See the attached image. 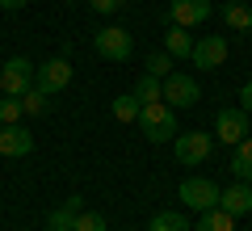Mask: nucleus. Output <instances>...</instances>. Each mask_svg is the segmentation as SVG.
Here are the masks:
<instances>
[{"instance_id":"24","label":"nucleus","mask_w":252,"mask_h":231,"mask_svg":"<svg viewBox=\"0 0 252 231\" xmlns=\"http://www.w3.org/2000/svg\"><path fill=\"white\" fill-rule=\"evenodd\" d=\"M21 118H26V109H21V97H4V101H0V126L21 122Z\"/></svg>"},{"instance_id":"22","label":"nucleus","mask_w":252,"mask_h":231,"mask_svg":"<svg viewBox=\"0 0 252 231\" xmlns=\"http://www.w3.org/2000/svg\"><path fill=\"white\" fill-rule=\"evenodd\" d=\"M105 227H109V223H105L101 210H80L76 223H72V231H105Z\"/></svg>"},{"instance_id":"28","label":"nucleus","mask_w":252,"mask_h":231,"mask_svg":"<svg viewBox=\"0 0 252 231\" xmlns=\"http://www.w3.org/2000/svg\"><path fill=\"white\" fill-rule=\"evenodd\" d=\"M46 231H51V227H46Z\"/></svg>"},{"instance_id":"9","label":"nucleus","mask_w":252,"mask_h":231,"mask_svg":"<svg viewBox=\"0 0 252 231\" xmlns=\"http://www.w3.org/2000/svg\"><path fill=\"white\" fill-rule=\"evenodd\" d=\"M248 122H252V118L244 114V109H227V105H223V109L215 114V139L227 143V147H235V143L248 134Z\"/></svg>"},{"instance_id":"25","label":"nucleus","mask_w":252,"mask_h":231,"mask_svg":"<svg viewBox=\"0 0 252 231\" xmlns=\"http://www.w3.org/2000/svg\"><path fill=\"white\" fill-rule=\"evenodd\" d=\"M93 13H101V17H109V13H122L126 9V0H89Z\"/></svg>"},{"instance_id":"1","label":"nucleus","mask_w":252,"mask_h":231,"mask_svg":"<svg viewBox=\"0 0 252 231\" xmlns=\"http://www.w3.org/2000/svg\"><path fill=\"white\" fill-rule=\"evenodd\" d=\"M139 131H143L147 143H172L177 139V109L168 105V101H152V105H143V114H139Z\"/></svg>"},{"instance_id":"20","label":"nucleus","mask_w":252,"mask_h":231,"mask_svg":"<svg viewBox=\"0 0 252 231\" xmlns=\"http://www.w3.org/2000/svg\"><path fill=\"white\" fill-rule=\"evenodd\" d=\"M135 97L143 101V105H152V101H164V80L160 76H152V71H143L135 84Z\"/></svg>"},{"instance_id":"27","label":"nucleus","mask_w":252,"mask_h":231,"mask_svg":"<svg viewBox=\"0 0 252 231\" xmlns=\"http://www.w3.org/2000/svg\"><path fill=\"white\" fill-rule=\"evenodd\" d=\"M30 0H0V9H9V13H17V9H26Z\"/></svg>"},{"instance_id":"19","label":"nucleus","mask_w":252,"mask_h":231,"mask_svg":"<svg viewBox=\"0 0 252 231\" xmlns=\"http://www.w3.org/2000/svg\"><path fill=\"white\" fill-rule=\"evenodd\" d=\"M147 231H193V223H189L181 210H160L152 223H147Z\"/></svg>"},{"instance_id":"5","label":"nucleus","mask_w":252,"mask_h":231,"mask_svg":"<svg viewBox=\"0 0 252 231\" xmlns=\"http://www.w3.org/2000/svg\"><path fill=\"white\" fill-rule=\"evenodd\" d=\"M219 194H223V189H219L215 181H206V177H185V181H181V189H177V198L189 206V210H198V214L202 210H215Z\"/></svg>"},{"instance_id":"14","label":"nucleus","mask_w":252,"mask_h":231,"mask_svg":"<svg viewBox=\"0 0 252 231\" xmlns=\"http://www.w3.org/2000/svg\"><path fill=\"white\" fill-rule=\"evenodd\" d=\"M219 17H223V26L235 30V34H248L252 30V9L244 4V0H227L223 9H219Z\"/></svg>"},{"instance_id":"12","label":"nucleus","mask_w":252,"mask_h":231,"mask_svg":"<svg viewBox=\"0 0 252 231\" xmlns=\"http://www.w3.org/2000/svg\"><path fill=\"white\" fill-rule=\"evenodd\" d=\"M219 206H223L227 214H235V219L252 214V185H248V181H235V185H227L223 194H219Z\"/></svg>"},{"instance_id":"15","label":"nucleus","mask_w":252,"mask_h":231,"mask_svg":"<svg viewBox=\"0 0 252 231\" xmlns=\"http://www.w3.org/2000/svg\"><path fill=\"white\" fill-rule=\"evenodd\" d=\"M164 51L172 59H193V38H189L185 26H168L164 30Z\"/></svg>"},{"instance_id":"7","label":"nucleus","mask_w":252,"mask_h":231,"mask_svg":"<svg viewBox=\"0 0 252 231\" xmlns=\"http://www.w3.org/2000/svg\"><path fill=\"white\" fill-rule=\"evenodd\" d=\"M210 13H215V4L210 0H168V26H202V21H210Z\"/></svg>"},{"instance_id":"11","label":"nucleus","mask_w":252,"mask_h":231,"mask_svg":"<svg viewBox=\"0 0 252 231\" xmlns=\"http://www.w3.org/2000/svg\"><path fill=\"white\" fill-rule=\"evenodd\" d=\"M30 151H34V134H30L21 122L0 126V156H9V160H21V156H30Z\"/></svg>"},{"instance_id":"21","label":"nucleus","mask_w":252,"mask_h":231,"mask_svg":"<svg viewBox=\"0 0 252 231\" xmlns=\"http://www.w3.org/2000/svg\"><path fill=\"white\" fill-rule=\"evenodd\" d=\"M21 109H26V118H42L46 109H51V93H42V89H30L26 97H21Z\"/></svg>"},{"instance_id":"26","label":"nucleus","mask_w":252,"mask_h":231,"mask_svg":"<svg viewBox=\"0 0 252 231\" xmlns=\"http://www.w3.org/2000/svg\"><path fill=\"white\" fill-rule=\"evenodd\" d=\"M240 109H244V114L252 118V80H248V84L240 89Z\"/></svg>"},{"instance_id":"23","label":"nucleus","mask_w":252,"mask_h":231,"mask_svg":"<svg viewBox=\"0 0 252 231\" xmlns=\"http://www.w3.org/2000/svg\"><path fill=\"white\" fill-rule=\"evenodd\" d=\"M147 71L160 76V80H164V76H172V55L168 51H152V55H147Z\"/></svg>"},{"instance_id":"8","label":"nucleus","mask_w":252,"mask_h":231,"mask_svg":"<svg viewBox=\"0 0 252 231\" xmlns=\"http://www.w3.org/2000/svg\"><path fill=\"white\" fill-rule=\"evenodd\" d=\"M193 67H202V71H219L227 63V38L223 34H206V38H198L193 42Z\"/></svg>"},{"instance_id":"3","label":"nucleus","mask_w":252,"mask_h":231,"mask_svg":"<svg viewBox=\"0 0 252 231\" xmlns=\"http://www.w3.org/2000/svg\"><path fill=\"white\" fill-rule=\"evenodd\" d=\"M34 76H38V67L26 59V55H13L4 67H0V93L4 97H26L30 89H34Z\"/></svg>"},{"instance_id":"13","label":"nucleus","mask_w":252,"mask_h":231,"mask_svg":"<svg viewBox=\"0 0 252 231\" xmlns=\"http://www.w3.org/2000/svg\"><path fill=\"white\" fill-rule=\"evenodd\" d=\"M80 210H84V198L72 194L67 202H59L51 214H46V227H51V231H72V223H76V214H80Z\"/></svg>"},{"instance_id":"4","label":"nucleus","mask_w":252,"mask_h":231,"mask_svg":"<svg viewBox=\"0 0 252 231\" xmlns=\"http://www.w3.org/2000/svg\"><path fill=\"white\" fill-rule=\"evenodd\" d=\"M93 51H97L101 59H109V63H126L130 51H135V38L126 34L122 26H105V30L93 34Z\"/></svg>"},{"instance_id":"6","label":"nucleus","mask_w":252,"mask_h":231,"mask_svg":"<svg viewBox=\"0 0 252 231\" xmlns=\"http://www.w3.org/2000/svg\"><path fill=\"white\" fill-rule=\"evenodd\" d=\"M164 101H168L172 109H193L202 101V89L193 76H185V71H172V76H164Z\"/></svg>"},{"instance_id":"16","label":"nucleus","mask_w":252,"mask_h":231,"mask_svg":"<svg viewBox=\"0 0 252 231\" xmlns=\"http://www.w3.org/2000/svg\"><path fill=\"white\" fill-rule=\"evenodd\" d=\"M231 172H235V181H248L252 185V134H244L231 147Z\"/></svg>"},{"instance_id":"17","label":"nucleus","mask_w":252,"mask_h":231,"mask_svg":"<svg viewBox=\"0 0 252 231\" xmlns=\"http://www.w3.org/2000/svg\"><path fill=\"white\" fill-rule=\"evenodd\" d=\"M193 231H235V214H227L223 206H215V210H202L198 223H193Z\"/></svg>"},{"instance_id":"2","label":"nucleus","mask_w":252,"mask_h":231,"mask_svg":"<svg viewBox=\"0 0 252 231\" xmlns=\"http://www.w3.org/2000/svg\"><path fill=\"white\" fill-rule=\"evenodd\" d=\"M210 147H215V134L210 131H177V139H172V156H177V164H185V168H198V164H206Z\"/></svg>"},{"instance_id":"18","label":"nucleus","mask_w":252,"mask_h":231,"mask_svg":"<svg viewBox=\"0 0 252 231\" xmlns=\"http://www.w3.org/2000/svg\"><path fill=\"white\" fill-rule=\"evenodd\" d=\"M109 109H114L118 122L130 126V122H139V114H143V101H139L135 93H122V97H114V105H109Z\"/></svg>"},{"instance_id":"10","label":"nucleus","mask_w":252,"mask_h":231,"mask_svg":"<svg viewBox=\"0 0 252 231\" xmlns=\"http://www.w3.org/2000/svg\"><path fill=\"white\" fill-rule=\"evenodd\" d=\"M72 84V63L67 59H46L42 67H38V76H34V89H42V93H63Z\"/></svg>"}]
</instances>
